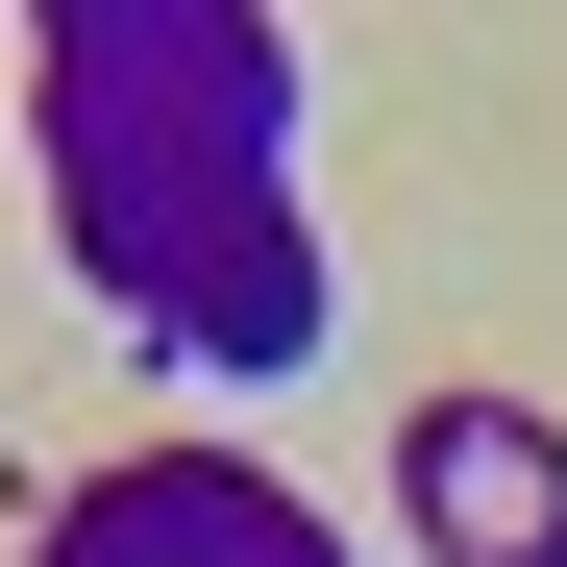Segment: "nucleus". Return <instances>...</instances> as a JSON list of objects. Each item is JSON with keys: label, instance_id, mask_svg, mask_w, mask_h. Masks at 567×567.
<instances>
[{"label": "nucleus", "instance_id": "nucleus-1", "mask_svg": "<svg viewBox=\"0 0 567 567\" xmlns=\"http://www.w3.org/2000/svg\"><path fill=\"white\" fill-rule=\"evenodd\" d=\"M50 567H346V543L271 494L247 444H173V468H124V494H74V518H50Z\"/></svg>", "mask_w": 567, "mask_h": 567}, {"label": "nucleus", "instance_id": "nucleus-2", "mask_svg": "<svg viewBox=\"0 0 567 567\" xmlns=\"http://www.w3.org/2000/svg\"><path fill=\"white\" fill-rule=\"evenodd\" d=\"M420 543H444V567H567V444H543L518 395H444V420H420Z\"/></svg>", "mask_w": 567, "mask_h": 567}]
</instances>
